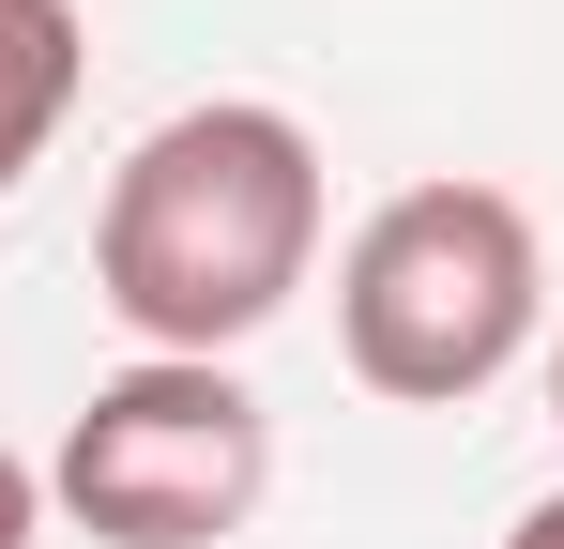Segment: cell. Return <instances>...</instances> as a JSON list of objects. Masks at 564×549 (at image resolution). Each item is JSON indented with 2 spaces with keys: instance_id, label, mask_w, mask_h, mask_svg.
<instances>
[{
  "instance_id": "6da1fadb",
  "label": "cell",
  "mask_w": 564,
  "mask_h": 549,
  "mask_svg": "<svg viewBox=\"0 0 564 549\" xmlns=\"http://www.w3.org/2000/svg\"><path fill=\"white\" fill-rule=\"evenodd\" d=\"M321 260V138L260 107V92H214V107H169L122 169H107L93 214V290L138 352L229 366L260 321Z\"/></svg>"
},
{
  "instance_id": "7a4b0ae2",
  "label": "cell",
  "mask_w": 564,
  "mask_h": 549,
  "mask_svg": "<svg viewBox=\"0 0 564 549\" xmlns=\"http://www.w3.org/2000/svg\"><path fill=\"white\" fill-rule=\"evenodd\" d=\"M534 305H550V260L503 183H397L336 260V352L397 412H458L534 352Z\"/></svg>"
},
{
  "instance_id": "3957f363",
  "label": "cell",
  "mask_w": 564,
  "mask_h": 549,
  "mask_svg": "<svg viewBox=\"0 0 564 549\" xmlns=\"http://www.w3.org/2000/svg\"><path fill=\"white\" fill-rule=\"evenodd\" d=\"M260 488H275V412L184 352H138L122 381H93V412L46 458V504L93 549H214L260 519Z\"/></svg>"
},
{
  "instance_id": "277c9868",
  "label": "cell",
  "mask_w": 564,
  "mask_h": 549,
  "mask_svg": "<svg viewBox=\"0 0 564 549\" xmlns=\"http://www.w3.org/2000/svg\"><path fill=\"white\" fill-rule=\"evenodd\" d=\"M77 77H93V31H77V0H0V198L46 169V138H62Z\"/></svg>"
},
{
  "instance_id": "5b68a950",
  "label": "cell",
  "mask_w": 564,
  "mask_h": 549,
  "mask_svg": "<svg viewBox=\"0 0 564 549\" xmlns=\"http://www.w3.org/2000/svg\"><path fill=\"white\" fill-rule=\"evenodd\" d=\"M503 549H564V488H550V504H534V519H519Z\"/></svg>"
},
{
  "instance_id": "8992f818",
  "label": "cell",
  "mask_w": 564,
  "mask_h": 549,
  "mask_svg": "<svg viewBox=\"0 0 564 549\" xmlns=\"http://www.w3.org/2000/svg\"><path fill=\"white\" fill-rule=\"evenodd\" d=\"M550 412H564V352H550Z\"/></svg>"
}]
</instances>
